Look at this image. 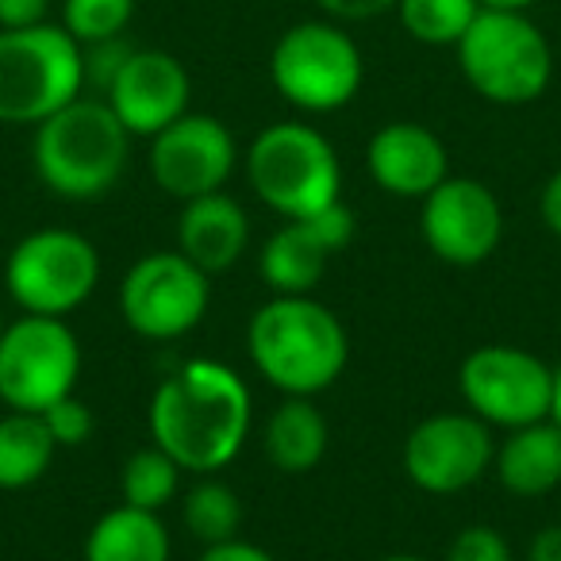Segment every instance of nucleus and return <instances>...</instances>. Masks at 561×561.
<instances>
[{"instance_id": "f257e3e1", "label": "nucleus", "mask_w": 561, "mask_h": 561, "mask_svg": "<svg viewBox=\"0 0 561 561\" xmlns=\"http://www.w3.org/2000/svg\"><path fill=\"white\" fill-rule=\"evenodd\" d=\"M254 400L231 366L193 358L150 397V443L188 473H219L242 454Z\"/></svg>"}, {"instance_id": "f03ea898", "label": "nucleus", "mask_w": 561, "mask_h": 561, "mask_svg": "<svg viewBox=\"0 0 561 561\" xmlns=\"http://www.w3.org/2000/svg\"><path fill=\"white\" fill-rule=\"evenodd\" d=\"M247 351L262 381L285 397H320L351 362L343 320L312 293L270 297L247 328Z\"/></svg>"}, {"instance_id": "7ed1b4c3", "label": "nucleus", "mask_w": 561, "mask_h": 561, "mask_svg": "<svg viewBox=\"0 0 561 561\" xmlns=\"http://www.w3.org/2000/svg\"><path fill=\"white\" fill-rule=\"evenodd\" d=\"M32 162L43 185L62 201H101L119 185L131 162V131L104 96L81 93L35 127Z\"/></svg>"}, {"instance_id": "20e7f679", "label": "nucleus", "mask_w": 561, "mask_h": 561, "mask_svg": "<svg viewBox=\"0 0 561 561\" xmlns=\"http://www.w3.org/2000/svg\"><path fill=\"white\" fill-rule=\"evenodd\" d=\"M247 181L280 219H305L343 201V165L335 147L300 119H280L254 135L247 150Z\"/></svg>"}, {"instance_id": "39448f33", "label": "nucleus", "mask_w": 561, "mask_h": 561, "mask_svg": "<svg viewBox=\"0 0 561 561\" xmlns=\"http://www.w3.org/2000/svg\"><path fill=\"white\" fill-rule=\"evenodd\" d=\"M81 93V43L62 24L0 32V124L39 127Z\"/></svg>"}, {"instance_id": "423d86ee", "label": "nucleus", "mask_w": 561, "mask_h": 561, "mask_svg": "<svg viewBox=\"0 0 561 561\" xmlns=\"http://www.w3.org/2000/svg\"><path fill=\"white\" fill-rule=\"evenodd\" d=\"M458 70L477 96L504 108L535 104L553 81L550 39L527 12H489L458 39Z\"/></svg>"}, {"instance_id": "0eeeda50", "label": "nucleus", "mask_w": 561, "mask_h": 561, "mask_svg": "<svg viewBox=\"0 0 561 561\" xmlns=\"http://www.w3.org/2000/svg\"><path fill=\"white\" fill-rule=\"evenodd\" d=\"M366 62L358 43L335 20H305L273 43L270 81L285 101L308 116H328L358 96Z\"/></svg>"}, {"instance_id": "6e6552de", "label": "nucleus", "mask_w": 561, "mask_h": 561, "mask_svg": "<svg viewBox=\"0 0 561 561\" xmlns=\"http://www.w3.org/2000/svg\"><path fill=\"white\" fill-rule=\"evenodd\" d=\"M4 285L27 316L66 320L101 285V250L78 231L39 227L12 247Z\"/></svg>"}, {"instance_id": "1a4fd4ad", "label": "nucleus", "mask_w": 561, "mask_h": 561, "mask_svg": "<svg viewBox=\"0 0 561 561\" xmlns=\"http://www.w3.org/2000/svg\"><path fill=\"white\" fill-rule=\"evenodd\" d=\"M81 343L66 320L20 316L0 331V400L12 412H47L78 389Z\"/></svg>"}, {"instance_id": "9d476101", "label": "nucleus", "mask_w": 561, "mask_h": 561, "mask_svg": "<svg viewBox=\"0 0 561 561\" xmlns=\"http://www.w3.org/2000/svg\"><path fill=\"white\" fill-rule=\"evenodd\" d=\"M211 305V277L181 250L142 254L119 280V316L139 339L173 343L201 328Z\"/></svg>"}, {"instance_id": "9b49d317", "label": "nucleus", "mask_w": 561, "mask_h": 561, "mask_svg": "<svg viewBox=\"0 0 561 561\" xmlns=\"http://www.w3.org/2000/svg\"><path fill=\"white\" fill-rule=\"evenodd\" d=\"M458 389L466 408L489 427L515 431L550 420L553 366L523 346L489 343L466 354L458 369Z\"/></svg>"}, {"instance_id": "f8f14e48", "label": "nucleus", "mask_w": 561, "mask_h": 561, "mask_svg": "<svg viewBox=\"0 0 561 561\" xmlns=\"http://www.w3.org/2000/svg\"><path fill=\"white\" fill-rule=\"evenodd\" d=\"M400 458L415 489L431 496H454L492 473L496 443L492 427L473 412H435L408 431Z\"/></svg>"}, {"instance_id": "ddd939ff", "label": "nucleus", "mask_w": 561, "mask_h": 561, "mask_svg": "<svg viewBox=\"0 0 561 561\" xmlns=\"http://www.w3.org/2000/svg\"><path fill=\"white\" fill-rule=\"evenodd\" d=\"M420 234L446 265L473 270L496 254L504 239V208L477 178H446L420 201Z\"/></svg>"}, {"instance_id": "4468645a", "label": "nucleus", "mask_w": 561, "mask_h": 561, "mask_svg": "<svg viewBox=\"0 0 561 561\" xmlns=\"http://www.w3.org/2000/svg\"><path fill=\"white\" fill-rule=\"evenodd\" d=\"M150 178L173 201L219 193L239 165V147L227 124L208 112H185L150 139Z\"/></svg>"}, {"instance_id": "2eb2a0df", "label": "nucleus", "mask_w": 561, "mask_h": 561, "mask_svg": "<svg viewBox=\"0 0 561 561\" xmlns=\"http://www.w3.org/2000/svg\"><path fill=\"white\" fill-rule=\"evenodd\" d=\"M354 211L343 201L312 211L305 219H285V227L265 239L257 254V273L273 297H305L328 273L331 254L351 247Z\"/></svg>"}, {"instance_id": "dca6fc26", "label": "nucleus", "mask_w": 561, "mask_h": 561, "mask_svg": "<svg viewBox=\"0 0 561 561\" xmlns=\"http://www.w3.org/2000/svg\"><path fill=\"white\" fill-rule=\"evenodd\" d=\"M108 108L116 112V119L131 135L154 139L162 127H170L173 119H181L193 101V78L181 66V58H173L170 50H147L135 47L127 55V62L119 66L116 81L104 93Z\"/></svg>"}, {"instance_id": "f3484780", "label": "nucleus", "mask_w": 561, "mask_h": 561, "mask_svg": "<svg viewBox=\"0 0 561 561\" xmlns=\"http://www.w3.org/2000/svg\"><path fill=\"white\" fill-rule=\"evenodd\" d=\"M366 170L374 185L389 196L423 201L431 188L450 178V154L431 127L412 124V119H392L369 139Z\"/></svg>"}, {"instance_id": "a211bd4d", "label": "nucleus", "mask_w": 561, "mask_h": 561, "mask_svg": "<svg viewBox=\"0 0 561 561\" xmlns=\"http://www.w3.org/2000/svg\"><path fill=\"white\" fill-rule=\"evenodd\" d=\"M250 247V216L224 188L181 204L178 250L204 273H227Z\"/></svg>"}, {"instance_id": "6ab92c4d", "label": "nucleus", "mask_w": 561, "mask_h": 561, "mask_svg": "<svg viewBox=\"0 0 561 561\" xmlns=\"http://www.w3.org/2000/svg\"><path fill=\"white\" fill-rule=\"evenodd\" d=\"M492 469L512 496H546L561 484V431L550 420L507 431V438L496 446Z\"/></svg>"}, {"instance_id": "aec40b11", "label": "nucleus", "mask_w": 561, "mask_h": 561, "mask_svg": "<svg viewBox=\"0 0 561 561\" xmlns=\"http://www.w3.org/2000/svg\"><path fill=\"white\" fill-rule=\"evenodd\" d=\"M331 443V427L312 397H285L270 412L262 431V450L280 473H312Z\"/></svg>"}, {"instance_id": "412c9836", "label": "nucleus", "mask_w": 561, "mask_h": 561, "mask_svg": "<svg viewBox=\"0 0 561 561\" xmlns=\"http://www.w3.org/2000/svg\"><path fill=\"white\" fill-rule=\"evenodd\" d=\"M170 530L158 512L119 504L89 527L81 561H170Z\"/></svg>"}, {"instance_id": "4be33fe9", "label": "nucleus", "mask_w": 561, "mask_h": 561, "mask_svg": "<svg viewBox=\"0 0 561 561\" xmlns=\"http://www.w3.org/2000/svg\"><path fill=\"white\" fill-rule=\"evenodd\" d=\"M58 454L39 412H4L0 415V492H20L43 481Z\"/></svg>"}, {"instance_id": "5701e85b", "label": "nucleus", "mask_w": 561, "mask_h": 561, "mask_svg": "<svg viewBox=\"0 0 561 561\" xmlns=\"http://www.w3.org/2000/svg\"><path fill=\"white\" fill-rule=\"evenodd\" d=\"M181 519H185L188 535L204 546L227 542V538H239L242 527V500L231 484L216 481V477H204L193 489L181 496Z\"/></svg>"}, {"instance_id": "b1692460", "label": "nucleus", "mask_w": 561, "mask_h": 561, "mask_svg": "<svg viewBox=\"0 0 561 561\" xmlns=\"http://www.w3.org/2000/svg\"><path fill=\"white\" fill-rule=\"evenodd\" d=\"M181 473L185 469L162 446L150 443L124 461V469H119V496H124V504L142 507V512H162L165 504L178 500Z\"/></svg>"}, {"instance_id": "393cba45", "label": "nucleus", "mask_w": 561, "mask_h": 561, "mask_svg": "<svg viewBox=\"0 0 561 561\" xmlns=\"http://www.w3.org/2000/svg\"><path fill=\"white\" fill-rule=\"evenodd\" d=\"M397 16L415 43L458 47V39L481 16V4L477 0H397Z\"/></svg>"}, {"instance_id": "a878e982", "label": "nucleus", "mask_w": 561, "mask_h": 561, "mask_svg": "<svg viewBox=\"0 0 561 561\" xmlns=\"http://www.w3.org/2000/svg\"><path fill=\"white\" fill-rule=\"evenodd\" d=\"M131 16H135V0H66L62 4V27L81 47L127 35Z\"/></svg>"}, {"instance_id": "bb28decb", "label": "nucleus", "mask_w": 561, "mask_h": 561, "mask_svg": "<svg viewBox=\"0 0 561 561\" xmlns=\"http://www.w3.org/2000/svg\"><path fill=\"white\" fill-rule=\"evenodd\" d=\"M43 423H47L50 438L58 443V450H73V446H85L89 435L96 431V420H93V408L85 404L81 397H62L58 404H50L47 412H39Z\"/></svg>"}, {"instance_id": "cd10ccee", "label": "nucleus", "mask_w": 561, "mask_h": 561, "mask_svg": "<svg viewBox=\"0 0 561 561\" xmlns=\"http://www.w3.org/2000/svg\"><path fill=\"white\" fill-rule=\"evenodd\" d=\"M443 561H512V546H507V538L496 527L477 523V527H461L454 535Z\"/></svg>"}, {"instance_id": "c85d7f7f", "label": "nucleus", "mask_w": 561, "mask_h": 561, "mask_svg": "<svg viewBox=\"0 0 561 561\" xmlns=\"http://www.w3.org/2000/svg\"><path fill=\"white\" fill-rule=\"evenodd\" d=\"M131 43L119 35V39H104V43H89L81 47V66H85V89H96V96L108 93V85L116 81L119 66L131 55Z\"/></svg>"}, {"instance_id": "c756f323", "label": "nucleus", "mask_w": 561, "mask_h": 561, "mask_svg": "<svg viewBox=\"0 0 561 561\" xmlns=\"http://www.w3.org/2000/svg\"><path fill=\"white\" fill-rule=\"evenodd\" d=\"M335 24H362V20L385 16L397 9V0H316Z\"/></svg>"}, {"instance_id": "7c9ffc66", "label": "nucleus", "mask_w": 561, "mask_h": 561, "mask_svg": "<svg viewBox=\"0 0 561 561\" xmlns=\"http://www.w3.org/2000/svg\"><path fill=\"white\" fill-rule=\"evenodd\" d=\"M50 0H0V32L47 24Z\"/></svg>"}, {"instance_id": "2f4dec72", "label": "nucleus", "mask_w": 561, "mask_h": 561, "mask_svg": "<svg viewBox=\"0 0 561 561\" xmlns=\"http://www.w3.org/2000/svg\"><path fill=\"white\" fill-rule=\"evenodd\" d=\"M196 561H273V553L247 542V538H227V542L204 546V553Z\"/></svg>"}, {"instance_id": "473e14b6", "label": "nucleus", "mask_w": 561, "mask_h": 561, "mask_svg": "<svg viewBox=\"0 0 561 561\" xmlns=\"http://www.w3.org/2000/svg\"><path fill=\"white\" fill-rule=\"evenodd\" d=\"M538 216H542L546 231L561 239V170L550 173V181L542 185V196H538Z\"/></svg>"}, {"instance_id": "72a5a7b5", "label": "nucleus", "mask_w": 561, "mask_h": 561, "mask_svg": "<svg viewBox=\"0 0 561 561\" xmlns=\"http://www.w3.org/2000/svg\"><path fill=\"white\" fill-rule=\"evenodd\" d=\"M527 561H561V523H550L530 538Z\"/></svg>"}, {"instance_id": "f704fd0d", "label": "nucleus", "mask_w": 561, "mask_h": 561, "mask_svg": "<svg viewBox=\"0 0 561 561\" xmlns=\"http://www.w3.org/2000/svg\"><path fill=\"white\" fill-rule=\"evenodd\" d=\"M477 4L489 12H530L538 0H477Z\"/></svg>"}, {"instance_id": "c9c22d12", "label": "nucleus", "mask_w": 561, "mask_h": 561, "mask_svg": "<svg viewBox=\"0 0 561 561\" xmlns=\"http://www.w3.org/2000/svg\"><path fill=\"white\" fill-rule=\"evenodd\" d=\"M550 423L561 431V362L553 366V397H550Z\"/></svg>"}, {"instance_id": "e433bc0d", "label": "nucleus", "mask_w": 561, "mask_h": 561, "mask_svg": "<svg viewBox=\"0 0 561 561\" xmlns=\"http://www.w3.org/2000/svg\"><path fill=\"white\" fill-rule=\"evenodd\" d=\"M381 561H431V558H420V553H389V558Z\"/></svg>"}]
</instances>
